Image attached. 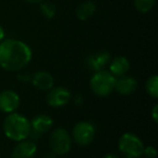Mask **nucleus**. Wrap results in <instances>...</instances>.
<instances>
[{
    "label": "nucleus",
    "mask_w": 158,
    "mask_h": 158,
    "mask_svg": "<svg viewBox=\"0 0 158 158\" xmlns=\"http://www.w3.org/2000/svg\"><path fill=\"white\" fill-rule=\"evenodd\" d=\"M3 133L14 142L25 140L31 136V121L20 113L8 114L3 120Z\"/></svg>",
    "instance_id": "f03ea898"
},
{
    "label": "nucleus",
    "mask_w": 158,
    "mask_h": 158,
    "mask_svg": "<svg viewBox=\"0 0 158 158\" xmlns=\"http://www.w3.org/2000/svg\"><path fill=\"white\" fill-rule=\"evenodd\" d=\"M25 2H28V3H39L44 0H24Z\"/></svg>",
    "instance_id": "5701e85b"
},
{
    "label": "nucleus",
    "mask_w": 158,
    "mask_h": 158,
    "mask_svg": "<svg viewBox=\"0 0 158 158\" xmlns=\"http://www.w3.org/2000/svg\"><path fill=\"white\" fill-rule=\"evenodd\" d=\"M72 135L64 128H55L52 130L49 138L51 152L56 156L66 155L72 148Z\"/></svg>",
    "instance_id": "39448f33"
},
{
    "label": "nucleus",
    "mask_w": 158,
    "mask_h": 158,
    "mask_svg": "<svg viewBox=\"0 0 158 158\" xmlns=\"http://www.w3.org/2000/svg\"><path fill=\"white\" fill-rule=\"evenodd\" d=\"M21 105V98L18 92L10 89L0 92V112L11 114L18 110Z\"/></svg>",
    "instance_id": "6e6552de"
},
{
    "label": "nucleus",
    "mask_w": 158,
    "mask_h": 158,
    "mask_svg": "<svg viewBox=\"0 0 158 158\" xmlns=\"http://www.w3.org/2000/svg\"><path fill=\"white\" fill-rule=\"evenodd\" d=\"M54 77L47 70H38L31 77V84L37 90L49 91L54 87Z\"/></svg>",
    "instance_id": "f8f14e48"
},
{
    "label": "nucleus",
    "mask_w": 158,
    "mask_h": 158,
    "mask_svg": "<svg viewBox=\"0 0 158 158\" xmlns=\"http://www.w3.org/2000/svg\"><path fill=\"white\" fill-rule=\"evenodd\" d=\"M5 38H6V31L3 29V27L0 25V41H2Z\"/></svg>",
    "instance_id": "412c9836"
},
{
    "label": "nucleus",
    "mask_w": 158,
    "mask_h": 158,
    "mask_svg": "<svg viewBox=\"0 0 158 158\" xmlns=\"http://www.w3.org/2000/svg\"><path fill=\"white\" fill-rule=\"evenodd\" d=\"M130 69V62L127 57L123 56H116L108 63V72L115 76L116 78H119L121 76L127 75V73Z\"/></svg>",
    "instance_id": "4468645a"
},
{
    "label": "nucleus",
    "mask_w": 158,
    "mask_h": 158,
    "mask_svg": "<svg viewBox=\"0 0 158 158\" xmlns=\"http://www.w3.org/2000/svg\"><path fill=\"white\" fill-rule=\"evenodd\" d=\"M47 104L53 108H60L67 105L72 100V93L66 87H53L47 93Z\"/></svg>",
    "instance_id": "0eeeda50"
},
{
    "label": "nucleus",
    "mask_w": 158,
    "mask_h": 158,
    "mask_svg": "<svg viewBox=\"0 0 158 158\" xmlns=\"http://www.w3.org/2000/svg\"><path fill=\"white\" fill-rule=\"evenodd\" d=\"M39 9L46 19H53L56 14V7L51 1H41Z\"/></svg>",
    "instance_id": "a211bd4d"
},
{
    "label": "nucleus",
    "mask_w": 158,
    "mask_h": 158,
    "mask_svg": "<svg viewBox=\"0 0 158 158\" xmlns=\"http://www.w3.org/2000/svg\"><path fill=\"white\" fill-rule=\"evenodd\" d=\"M118 149L125 158H140L143 156L144 143L136 134L126 132L119 138Z\"/></svg>",
    "instance_id": "20e7f679"
},
{
    "label": "nucleus",
    "mask_w": 158,
    "mask_h": 158,
    "mask_svg": "<svg viewBox=\"0 0 158 158\" xmlns=\"http://www.w3.org/2000/svg\"><path fill=\"white\" fill-rule=\"evenodd\" d=\"M151 117L153 119L154 123H158V105L155 104L153 106V110H151Z\"/></svg>",
    "instance_id": "aec40b11"
},
{
    "label": "nucleus",
    "mask_w": 158,
    "mask_h": 158,
    "mask_svg": "<svg viewBox=\"0 0 158 158\" xmlns=\"http://www.w3.org/2000/svg\"><path fill=\"white\" fill-rule=\"evenodd\" d=\"M112 57H110V52L107 51H98V52L90 54L86 60V65L90 70L93 73L99 72V70L105 69V66L108 65Z\"/></svg>",
    "instance_id": "9b49d317"
},
{
    "label": "nucleus",
    "mask_w": 158,
    "mask_h": 158,
    "mask_svg": "<svg viewBox=\"0 0 158 158\" xmlns=\"http://www.w3.org/2000/svg\"><path fill=\"white\" fill-rule=\"evenodd\" d=\"M33 50L20 39L5 38L0 41V67L7 72H20L31 62Z\"/></svg>",
    "instance_id": "f257e3e1"
},
{
    "label": "nucleus",
    "mask_w": 158,
    "mask_h": 158,
    "mask_svg": "<svg viewBox=\"0 0 158 158\" xmlns=\"http://www.w3.org/2000/svg\"><path fill=\"white\" fill-rule=\"evenodd\" d=\"M140 158H142V157H140Z\"/></svg>",
    "instance_id": "393cba45"
},
{
    "label": "nucleus",
    "mask_w": 158,
    "mask_h": 158,
    "mask_svg": "<svg viewBox=\"0 0 158 158\" xmlns=\"http://www.w3.org/2000/svg\"><path fill=\"white\" fill-rule=\"evenodd\" d=\"M95 11H97L95 3L93 1H91V0H86V1L81 2L77 7L76 16L80 21H87L94 15Z\"/></svg>",
    "instance_id": "2eb2a0df"
},
{
    "label": "nucleus",
    "mask_w": 158,
    "mask_h": 158,
    "mask_svg": "<svg viewBox=\"0 0 158 158\" xmlns=\"http://www.w3.org/2000/svg\"><path fill=\"white\" fill-rule=\"evenodd\" d=\"M55 156L56 155H54V154H49V155H47V156H44V158H55Z\"/></svg>",
    "instance_id": "b1692460"
},
{
    "label": "nucleus",
    "mask_w": 158,
    "mask_h": 158,
    "mask_svg": "<svg viewBox=\"0 0 158 158\" xmlns=\"http://www.w3.org/2000/svg\"><path fill=\"white\" fill-rule=\"evenodd\" d=\"M156 0H133L134 8L140 13H148L155 7Z\"/></svg>",
    "instance_id": "f3484780"
},
{
    "label": "nucleus",
    "mask_w": 158,
    "mask_h": 158,
    "mask_svg": "<svg viewBox=\"0 0 158 158\" xmlns=\"http://www.w3.org/2000/svg\"><path fill=\"white\" fill-rule=\"evenodd\" d=\"M116 77L113 76L108 70L102 69L93 73L90 78V89L97 97L104 98L110 95L115 89Z\"/></svg>",
    "instance_id": "7ed1b4c3"
},
{
    "label": "nucleus",
    "mask_w": 158,
    "mask_h": 158,
    "mask_svg": "<svg viewBox=\"0 0 158 158\" xmlns=\"http://www.w3.org/2000/svg\"><path fill=\"white\" fill-rule=\"evenodd\" d=\"M103 158H120V157H119L118 155H116V154H114V153H108V154H106Z\"/></svg>",
    "instance_id": "4be33fe9"
},
{
    "label": "nucleus",
    "mask_w": 158,
    "mask_h": 158,
    "mask_svg": "<svg viewBox=\"0 0 158 158\" xmlns=\"http://www.w3.org/2000/svg\"><path fill=\"white\" fill-rule=\"evenodd\" d=\"M31 121V134L35 133L37 136L49 132L53 127V119L49 115L39 114L36 115Z\"/></svg>",
    "instance_id": "9d476101"
},
{
    "label": "nucleus",
    "mask_w": 158,
    "mask_h": 158,
    "mask_svg": "<svg viewBox=\"0 0 158 158\" xmlns=\"http://www.w3.org/2000/svg\"><path fill=\"white\" fill-rule=\"evenodd\" d=\"M72 140L80 146L91 144L95 138V127L90 121H79L72 130Z\"/></svg>",
    "instance_id": "423d86ee"
},
{
    "label": "nucleus",
    "mask_w": 158,
    "mask_h": 158,
    "mask_svg": "<svg viewBox=\"0 0 158 158\" xmlns=\"http://www.w3.org/2000/svg\"><path fill=\"white\" fill-rule=\"evenodd\" d=\"M146 93L153 99L158 98V77L157 75H152L145 82Z\"/></svg>",
    "instance_id": "dca6fc26"
},
{
    "label": "nucleus",
    "mask_w": 158,
    "mask_h": 158,
    "mask_svg": "<svg viewBox=\"0 0 158 158\" xmlns=\"http://www.w3.org/2000/svg\"><path fill=\"white\" fill-rule=\"evenodd\" d=\"M138 89V81L136 79L131 76H121L116 78L115 89L117 93L121 95H130L134 93Z\"/></svg>",
    "instance_id": "ddd939ff"
},
{
    "label": "nucleus",
    "mask_w": 158,
    "mask_h": 158,
    "mask_svg": "<svg viewBox=\"0 0 158 158\" xmlns=\"http://www.w3.org/2000/svg\"><path fill=\"white\" fill-rule=\"evenodd\" d=\"M143 155L145 156V158H156V156H157L156 147L152 146V145H149V146H144Z\"/></svg>",
    "instance_id": "6ab92c4d"
},
{
    "label": "nucleus",
    "mask_w": 158,
    "mask_h": 158,
    "mask_svg": "<svg viewBox=\"0 0 158 158\" xmlns=\"http://www.w3.org/2000/svg\"><path fill=\"white\" fill-rule=\"evenodd\" d=\"M37 149V144L35 141L25 139L16 142L12 148L11 158H35Z\"/></svg>",
    "instance_id": "1a4fd4ad"
}]
</instances>
